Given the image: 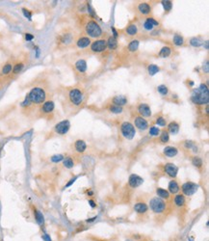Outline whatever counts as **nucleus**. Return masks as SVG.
Listing matches in <instances>:
<instances>
[{"label":"nucleus","instance_id":"obj_1","mask_svg":"<svg viewBox=\"0 0 209 241\" xmlns=\"http://www.w3.org/2000/svg\"><path fill=\"white\" fill-rule=\"evenodd\" d=\"M46 91L45 88L41 86L33 87L27 94L25 100L23 101L22 106L23 107H29V106H41L44 102L46 100Z\"/></svg>","mask_w":209,"mask_h":241},{"label":"nucleus","instance_id":"obj_2","mask_svg":"<svg viewBox=\"0 0 209 241\" xmlns=\"http://www.w3.org/2000/svg\"><path fill=\"white\" fill-rule=\"evenodd\" d=\"M192 101L196 104H208V100H209V95H208V88L204 84H201V85L198 88L195 89L194 92L192 94Z\"/></svg>","mask_w":209,"mask_h":241},{"label":"nucleus","instance_id":"obj_3","mask_svg":"<svg viewBox=\"0 0 209 241\" xmlns=\"http://www.w3.org/2000/svg\"><path fill=\"white\" fill-rule=\"evenodd\" d=\"M67 100L72 106H80L84 101V93L79 88H71L67 93Z\"/></svg>","mask_w":209,"mask_h":241},{"label":"nucleus","instance_id":"obj_4","mask_svg":"<svg viewBox=\"0 0 209 241\" xmlns=\"http://www.w3.org/2000/svg\"><path fill=\"white\" fill-rule=\"evenodd\" d=\"M85 32L92 38H99L102 35L100 26L94 20H90L85 23Z\"/></svg>","mask_w":209,"mask_h":241},{"label":"nucleus","instance_id":"obj_5","mask_svg":"<svg viewBox=\"0 0 209 241\" xmlns=\"http://www.w3.org/2000/svg\"><path fill=\"white\" fill-rule=\"evenodd\" d=\"M166 207H167L166 206V202L158 197L152 198L150 201V207L153 213H156V214L163 213L166 210Z\"/></svg>","mask_w":209,"mask_h":241},{"label":"nucleus","instance_id":"obj_6","mask_svg":"<svg viewBox=\"0 0 209 241\" xmlns=\"http://www.w3.org/2000/svg\"><path fill=\"white\" fill-rule=\"evenodd\" d=\"M121 132L122 136L127 140H132L135 134H136V130H135L134 125L129 122H124L121 124Z\"/></svg>","mask_w":209,"mask_h":241},{"label":"nucleus","instance_id":"obj_7","mask_svg":"<svg viewBox=\"0 0 209 241\" xmlns=\"http://www.w3.org/2000/svg\"><path fill=\"white\" fill-rule=\"evenodd\" d=\"M70 120H61L60 123H58L56 125L54 126V132L58 135H66L67 132L70 130Z\"/></svg>","mask_w":209,"mask_h":241},{"label":"nucleus","instance_id":"obj_8","mask_svg":"<svg viewBox=\"0 0 209 241\" xmlns=\"http://www.w3.org/2000/svg\"><path fill=\"white\" fill-rule=\"evenodd\" d=\"M181 189H182L183 195L191 197L195 194V193H196V191H198L199 185L195 182H187L182 184Z\"/></svg>","mask_w":209,"mask_h":241},{"label":"nucleus","instance_id":"obj_9","mask_svg":"<svg viewBox=\"0 0 209 241\" xmlns=\"http://www.w3.org/2000/svg\"><path fill=\"white\" fill-rule=\"evenodd\" d=\"M54 109H55V104H54L53 100H45L44 103L40 106V109H39L40 115L46 117L48 115H50V114H52Z\"/></svg>","mask_w":209,"mask_h":241},{"label":"nucleus","instance_id":"obj_10","mask_svg":"<svg viewBox=\"0 0 209 241\" xmlns=\"http://www.w3.org/2000/svg\"><path fill=\"white\" fill-rule=\"evenodd\" d=\"M107 45H106V40L105 39H99L97 41H95L93 44L91 45V50L95 53L102 52L106 49Z\"/></svg>","mask_w":209,"mask_h":241},{"label":"nucleus","instance_id":"obj_11","mask_svg":"<svg viewBox=\"0 0 209 241\" xmlns=\"http://www.w3.org/2000/svg\"><path fill=\"white\" fill-rule=\"evenodd\" d=\"M72 41H73V35L70 32H66V33H63L59 36L57 43L60 45L67 46V45H70L72 43Z\"/></svg>","mask_w":209,"mask_h":241},{"label":"nucleus","instance_id":"obj_12","mask_svg":"<svg viewBox=\"0 0 209 241\" xmlns=\"http://www.w3.org/2000/svg\"><path fill=\"white\" fill-rule=\"evenodd\" d=\"M143 183H144V178L138 176V174H130V177L128 178V185L130 186L131 188H137Z\"/></svg>","mask_w":209,"mask_h":241},{"label":"nucleus","instance_id":"obj_13","mask_svg":"<svg viewBox=\"0 0 209 241\" xmlns=\"http://www.w3.org/2000/svg\"><path fill=\"white\" fill-rule=\"evenodd\" d=\"M133 125L136 126V128L141 131H144V130L149 128V123H147V120L141 116H137L134 119V124Z\"/></svg>","mask_w":209,"mask_h":241},{"label":"nucleus","instance_id":"obj_14","mask_svg":"<svg viewBox=\"0 0 209 241\" xmlns=\"http://www.w3.org/2000/svg\"><path fill=\"white\" fill-rule=\"evenodd\" d=\"M164 171L165 173L168 174L170 178H176L177 173H178V168L176 165H175L174 163H167L164 167Z\"/></svg>","mask_w":209,"mask_h":241},{"label":"nucleus","instance_id":"obj_15","mask_svg":"<svg viewBox=\"0 0 209 241\" xmlns=\"http://www.w3.org/2000/svg\"><path fill=\"white\" fill-rule=\"evenodd\" d=\"M138 113L141 117H150L151 116V110L150 107L146 103H141L138 106Z\"/></svg>","mask_w":209,"mask_h":241},{"label":"nucleus","instance_id":"obj_16","mask_svg":"<svg viewBox=\"0 0 209 241\" xmlns=\"http://www.w3.org/2000/svg\"><path fill=\"white\" fill-rule=\"evenodd\" d=\"M138 12L143 16H147L151 13V6L147 3H140L137 7Z\"/></svg>","mask_w":209,"mask_h":241},{"label":"nucleus","instance_id":"obj_17","mask_svg":"<svg viewBox=\"0 0 209 241\" xmlns=\"http://www.w3.org/2000/svg\"><path fill=\"white\" fill-rule=\"evenodd\" d=\"M133 209L135 210V212H137L138 214H145L147 212V210H149V207H147L146 203L140 202V203H137L134 204Z\"/></svg>","mask_w":209,"mask_h":241},{"label":"nucleus","instance_id":"obj_18","mask_svg":"<svg viewBox=\"0 0 209 241\" xmlns=\"http://www.w3.org/2000/svg\"><path fill=\"white\" fill-rule=\"evenodd\" d=\"M163 153L164 154L167 156V157H175V155H177L178 153V149L175 148V147H173V146H168V147H166L163 150Z\"/></svg>","mask_w":209,"mask_h":241},{"label":"nucleus","instance_id":"obj_19","mask_svg":"<svg viewBox=\"0 0 209 241\" xmlns=\"http://www.w3.org/2000/svg\"><path fill=\"white\" fill-rule=\"evenodd\" d=\"M168 191H169V193L170 194H173V195H175V194H177L178 193V191L180 190V186H179V184H178L175 180H171V182H169V185H168Z\"/></svg>","mask_w":209,"mask_h":241},{"label":"nucleus","instance_id":"obj_20","mask_svg":"<svg viewBox=\"0 0 209 241\" xmlns=\"http://www.w3.org/2000/svg\"><path fill=\"white\" fill-rule=\"evenodd\" d=\"M112 101H113V104L122 107L127 103V99L124 95H116L113 98Z\"/></svg>","mask_w":209,"mask_h":241},{"label":"nucleus","instance_id":"obj_21","mask_svg":"<svg viewBox=\"0 0 209 241\" xmlns=\"http://www.w3.org/2000/svg\"><path fill=\"white\" fill-rule=\"evenodd\" d=\"M74 149L77 153H83L86 150V149H87V145H86L85 141L83 140H76L74 143Z\"/></svg>","mask_w":209,"mask_h":241},{"label":"nucleus","instance_id":"obj_22","mask_svg":"<svg viewBox=\"0 0 209 241\" xmlns=\"http://www.w3.org/2000/svg\"><path fill=\"white\" fill-rule=\"evenodd\" d=\"M75 69L77 71L80 72V74H84V72H86V70H87V62L83 59L78 60L75 63Z\"/></svg>","mask_w":209,"mask_h":241},{"label":"nucleus","instance_id":"obj_23","mask_svg":"<svg viewBox=\"0 0 209 241\" xmlns=\"http://www.w3.org/2000/svg\"><path fill=\"white\" fill-rule=\"evenodd\" d=\"M91 45V40L88 37H81L76 41V45L79 48H85Z\"/></svg>","mask_w":209,"mask_h":241},{"label":"nucleus","instance_id":"obj_24","mask_svg":"<svg viewBox=\"0 0 209 241\" xmlns=\"http://www.w3.org/2000/svg\"><path fill=\"white\" fill-rule=\"evenodd\" d=\"M12 70H13V64L8 62V63L4 64L1 70H0V74L2 76H7L10 74H12Z\"/></svg>","mask_w":209,"mask_h":241},{"label":"nucleus","instance_id":"obj_25","mask_svg":"<svg viewBox=\"0 0 209 241\" xmlns=\"http://www.w3.org/2000/svg\"><path fill=\"white\" fill-rule=\"evenodd\" d=\"M174 203L176 207H182L185 206V203H186V200H185V196L183 194H178V195H175V199H174Z\"/></svg>","mask_w":209,"mask_h":241},{"label":"nucleus","instance_id":"obj_26","mask_svg":"<svg viewBox=\"0 0 209 241\" xmlns=\"http://www.w3.org/2000/svg\"><path fill=\"white\" fill-rule=\"evenodd\" d=\"M34 216H35V220L38 223L40 226H44L45 225V217L42 215V213L38 210L37 208H34Z\"/></svg>","mask_w":209,"mask_h":241},{"label":"nucleus","instance_id":"obj_27","mask_svg":"<svg viewBox=\"0 0 209 241\" xmlns=\"http://www.w3.org/2000/svg\"><path fill=\"white\" fill-rule=\"evenodd\" d=\"M156 194H157V197L162 199V200H168V199L170 198V196H171L169 191L166 190V189H163V188H157L156 189Z\"/></svg>","mask_w":209,"mask_h":241},{"label":"nucleus","instance_id":"obj_28","mask_svg":"<svg viewBox=\"0 0 209 241\" xmlns=\"http://www.w3.org/2000/svg\"><path fill=\"white\" fill-rule=\"evenodd\" d=\"M106 45L110 50H115L116 48L118 47V41H117V39L114 38L113 36H111V37H109V39L106 41Z\"/></svg>","mask_w":209,"mask_h":241},{"label":"nucleus","instance_id":"obj_29","mask_svg":"<svg viewBox=\"0 0 209 241\" xmlns=\"http://www.w3.org/2000/svg\"><path fill=\"white\" fill-rule=\"evenodd\" d=\"M178 131H179V124H178L176 122H171L169 124L168 132H170V133H171L173 135H175L178 133Z\"/></svg>","mask_w":209,"mask_h":241},{"label":"nucleus","instance_id":"obj_30","mask_svg":"<svg viewBox=\"0 0 209 241\" xmlns=\"http://www.w3.org/2000/svg\"><path fill=\"white\" fill-rule=\"evenodd\" d=\"M125 32L128 36H135L138 33V27L135 23H130L129 25L126 27Z\"/></svg>","mask_w":209,"mask_h":241},{"label":"nucleus","instance_id":"obj_31","mask_svg":"<svg viewBox=\"0 0 209 241\" xmlns=\"http://www.w3.org/2000/svg\"><path fill=\"white\" fill-rule=\"evenodd\" d=\"M24 68V63L23 62H18L15 66H13V70H12V74L16 75L23 70Z\"/></svg>","mask_w":209,"mask_h":241},{"label":"nucleus","instance_id":"obj_32","mask_svg":"<svg viewBox=\"0 0 209 241\" xmlns=\"http://www.w3.org/2000/svg\"><path fill=\"white\" fill-rule=\"evenodd\" d=\"M127 48H128V51H130V52L137 51L138 48H139V41L138 40H133V41H131L130 43H129Z\"/></svg>","mask_w":209,"mask_h":241},{"label":"nucleus","instance_id":"obj_33","mask_svg":"<svg viewBox=\"0 0 209 241\" xmlns=\"http://www.w3.org/2000/svg\"><path fill=\"white\" fill-rule=\"evenodd\" d=\"M159 70H160V68L154 64H150L149 67H147V71H149V74L150 76L155 75L157 72H159Z\"/></svg>","mask_w":209,"mask_h":241},{"label":"nucleus","instance_id":"obj_34","mask_svg":"<svg viewBox=\"0 0 209 241\" xmlns=\"http://www.w3.org/2000/svg\"><path fill=\"white\" fill-rule=\"evenodd\" d=\"M173 41H174V44L177 46H181L184 45V38L182 37L181 35L179 34H175L174 36V38H173Z\"/></svg>","mask_w":209,"mask_h":241},{"label":"nucleus","instance_id":"obj_35","mask_svg":"<svg viewBox=\"0 0 209 241\" xmlns=\"http://www.w3.org/2000/svg\"><path fill=\"white\" fill-rule=\"evenodd\" d=\"M171 53V50L169 46H164L161 48L160 52H159V56L162 57V58H166V57H169Z\"/></svg>","mask_w":209,"mask_h":241},{"label":"nucleus","instance_id":"obj_36","mask_svg":"<svg viewBox=\"0 0 209 241\" xmlns=\"http://www.w3.org/2000/svg\"><path fill=\"white\" fill-rule=\"evenodd\" d=\"M108 109L113 114H121L122 112H124V108L121 107V106H118V105H115V104H112L108 108Z\"/></svg>","mask_w":209,"mask_h":241},{"label":"nucleus","instance_id":"obj_37","mask_svg":"<svg viewBox=\"0 0 209 241\" xmlns=\"http://www.w3.org/2000/svg\"><path fill=\"white\" fill-rule=\"evenodd\" d=\"M63 165L67 169H71V168H73V166H74V161L72 160L71 157H66L63 160Z\"/></svg>","mask_w":209,"mask_h":241},{"label":"nucleus","instance_id":"obj_38","mask_svg":"<svg viewBox=\"0 0 209 241\" xmlns=\"http://www.w3.org/2000/svg\"><path fill=\"white\" fill-rule=\"evenodd\" d=\"M202 43H204V41H202V40L199 37H195L190 40V45L194 47H200L202 45Z\"/></svg>","mask_w":209,"mask_h":241},{"label":"nucleus","instance_id":"obj_39","mask_svg":"<svg viewBox=\"0 0 209 241\" xmlns=\"http://www.w3.org/2000/svg\"><path fill=\"white\" fill-rule=\"evenodd\" d=\"M192 164L196 168H200L202 164H204V162H202V159L199 157V156H194L192 158Z\"/></svg>","mask_w":209,"mask_h":241},{"label":"nucleus","instance_id":"obj_40","mask_svg":"<svg viewBox=\"0 0 209 241\" xmlns=\"http://www.w3.org/2000/svg\"><path fill=\"white\" fill-rule=\"evenodd\" d=\"M161 3L165 12H170L173 8V3H171V1H169V0H163V1H161Z\"/></svg>","mask_w":209,"mask_h":241},{"label":"nucleus","instance_id":"obj_41","mask_svg":"<svg viewBox=\"0 0 209 241\" xmlns=\"http://www.w3.org/2000/svg\"><path fill=\"white\" fill-rule=\"evenodd\" d=\"M65 158V156L63 154H55L53 156H51V162H53V163H59V162L61 161H63Z\"/></svg>","mask_w":209,"mask_h":241},{"label":"nucleus","instance_id":"obj_42","mask_svg":"<svg viewBox=\"0 0 209 241\" xmlns=\"http://www.w3.org/2000/svg\"><path fill=\"white\" fill-rule=\"evenodd\" d=\"M170 140V135L167 130H164L160 135V141L162 143H168Z\"/></svg>","mask_w":209,"mask_h":241},{"label":"nucleus","instance_id":"obj_43","mask_svg":"<svg viewBox=\"0 0 209 241\" xmlns=\"http://www.w3.org/2000/svg\"><path fill=\"white\" fill-rule=\"evenodd\" d=\"M157 91H158L159 94L162 95H167L168 92H169L168 88H167V86H166V85H159L157 87Z\"/></svg>","mask_w":209,"mask_h":241},{"label":"nucleus","instance_id":"obj_44","mask_svg":"<svg viewBox=\"0 0 209 241\" xmlns=\"http://www.w3.org/2000/svg\"><path fill=\"white\" fill-rule=\"evenodd\" d=\"M160 129L157 126H151L150 128V136H158L160 135Z\"/></svg>","mask_w":209,"mask_h":241},{"label":"nucleus","instance_id":"obj_45","mask_svg":"<svg viewBox=\"0 0 209 241\" xmlns=\"http://www.w3.org/2000/svg\"><path fill=\"white\" fill-rule=\"evenodd\" d=\"M144 28L146 30H147V31H151V30L154 28V26H153V24L149 20H146V21L144 22Z\"/></svg>","mask_w":209,"mask_h":241},{"label":"nucleus","instance_id":"obj_46","mask_svg":"<svg viewBox=\"0 0 209 241\" xmlns=\"http://www.w3.org/2000/svg\"><path fill=\"white\" fill-rule=\"evenodd\" d=\"M156 124L159 126H162V128H164V126H166V124H167V123H166V120L162 116H159L156 119Z\"/></svg>","mask_w":209,"mask_h":241},{"label":"nucleus","instance_id":"obj_47","mask_svg":"<svg viewBox=\"0 0 209 241\" xmlns=\"http://www.w3.org/2000/svg\"><path fill=\"white\" fill-rule=\"evenodd\" d=\"M184 147H185L186 149H196L195 143L192 142V141H185V144H184ZM194 150H195V149H194Z\"/></svg>","mask_w":209,"mask_h":241},{"label":"nucleus","instance_id":"obj_48","mask_svg":"<svg viewBox=\"0 0 209 241\" xmlns=\"http://www.w3.org/2000/svg\"><path fill=\"white\" fill-rule=\"evenodd\" d=\"M22 13H23V15L25 16L29 20H31V13H30V12H29L27 9L23 8V9H22Z\"/></svg>","mask_w":209,"mask_h":241},{"label":"nucleus","instance_id":"obj_49","mask_svg":"<svg viewBox=\"0 0 209 241\" xmlns=\"http://www.w3.org/2000/svg\"><path fill=\"white\" fill-rule=\"evenodd\" d=\"M147 20H150V22L153 24V26H154V27L159 25V22H158L157 20H155L154 19H152V17H147Z\"/></svg>","mask_w":209,"mask_h":241},{"label":"nucleus","instance_id":"obj_50","mask_svg":"<svg viewBox=\"0 0 209 241\" xmlns=\"http://www.w3.org/2000/svg\"><path fill=\"white\" fill-rule=\"evenodd\" d=\"M76 178H77V177H75V178H71V179L70 180V182H67V183L66 184V186H65V188H67V187H70V185H71V184H72L73 182H75V180H76Z\"/></svg>","mask_w":209,"mask_h":241},{"label":"nucleus","instance_id":"obj_51","mask_svg":"<svg viewBox=\"0 0 209 241\" xmlns=\"http://www.w3.org/2000/svg\"><path fill=\"white\" fill-rule=\"evenodd\" d=\"M41 238L44 239L45 241H52L51 238H50V236H49L47 233H44V234H42V236H41Z\"/></svg>","mask_w":209,"mask_h":241},{"label":"nucleus","instance_id":"obj_52","mask_svg":"<svg viewBox=\"0 0 209 241\" xmlns=\"http://www.w3.org/2000/svg\"><path fill=\"white\" fill-rule=\"evenodd\" d=\"M33 39H34V36H33V35H31V34H29V33L25 34V40H26V41H32Z\"/></svg>","mask_w":209,"mask_h":241},{"label":"nucleus","instance_id":"obj_53","mask_svg":"<svg viewBox=\"0 0 209 241\" xmlns=\"http://www.w3.org/2000/svg\"><path fill=\"white\" fill-rule=\"evenodd\" d=\"M89 204H90V206H91L92 207H96V203H95L93 200H90V201H89Z\"/></svg>","mask_w":209,"mask_h":241},{"label":"nucleus","instance_id":"obj_54","mask_svg":"<svg viewBox=\"0 0 209 241\" xmlns=\"http://www.w3.org/2000/svg\"><path fill=\"white\" fill-rule=\"evenodd\" d=\"M96 218H97V217H96V216H95V217H93V218H92V219H88V220H87V222H93V221H95Z\"/></svg>","mask_w":209,"mask_h":241},{"label":"nucleus","instance_id":"obj_55","mask_svg":"<svg viewBox=\"0 0 209 241\" xmlns=\"http://www.w3.org/2000/svg\"><path fill=\"white\" fill-rule=\"evenodd\" d=\"M208 70H209V69H208V62H206L205 63V72H206V74L208 72Z\"/></svg>","mask_w":209,"mask_h":241}]
</instances>
